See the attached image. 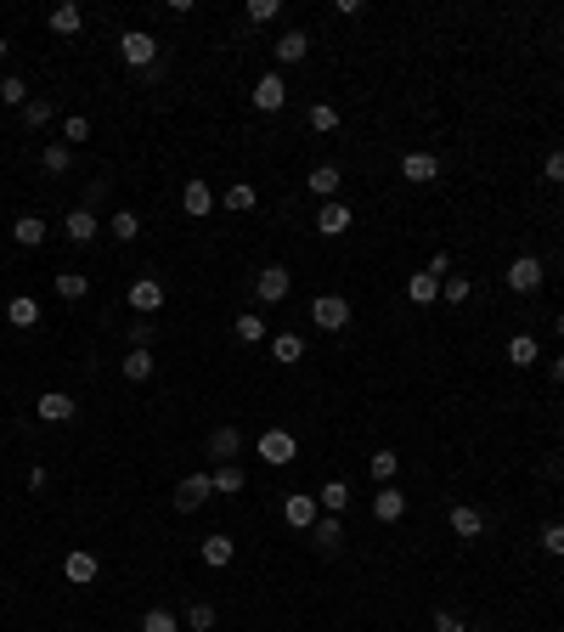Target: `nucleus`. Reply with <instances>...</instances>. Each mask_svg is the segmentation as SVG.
Returning a JSON list of instances; mask_svg holds the SVG:
<instances>
[{
    "label": "nucleus",
    "mask_w": 564,
    "mask_h": 632,
    "mask_svg": "<svg viewBox=\"0 0 564 632\" xmlns=\"http://www.w3.org/2000/svg\"><path fill=\"white\" fill-rule=\"evenodd\" d=\"M260 457H266L271 469H288L299 457V441L288 435V429H266V435H260Z\"/></svg>",
    "instance_id": "5"
},
{
    "label": "nucleus",
    "mask_w": 564,
    "mask_h": 632,
    "mask_svg": "<svg viewBox=\"0 0 564 632\" xmlns=\"http://www.w3.org/2000/svg\"><path fill=\"white\" fill-rule=\"evenodd\" d=\"M559 441H564V424H559Z\"/></svg>",
    "instance_id": "54"
},
{
    "label": "nucleus",
    "mask_w": 564,
    "mask_h": 632,
    "mask_svg": "<svg viewBox=\"0 0 564 632\" xmlns=\"http://www.w3.org/2000/svg\"><path fill=\"white\" fill-rule=\"evenodd\" d=\"M339 542H344L339 514H322V519L311 526V548H316V553H339Z\"/></svg>",
    "instance_id": "18"
},
{
    "label": "nucleus",
    "mask_w": 564,
    "mask_h": 632,
    "mask_svg": "<svg viewBox=\"0 0 564 632\" xmlns=\"http://www.w3.org/2000/svg\"><path fill=\"white\" fill-rule=\"evenodd\" d=\"M57 294H63V300H85L90 294V277L85 271H57Z\"/></svg>",
    "instance_id": "36"
},
{
    "label": "nucleus",
    "mask_w": 564,
    "mask_h": 632,
    "mask_svg": "<svg viewBox=\"0 0 564 632\" xmlns=\"http://www.w3.org/2000/svg\"><path fill=\"white\" fill-rule=\"evenodd\" d=\"M119 57H125L130 68H152V57H158V40H152L147 28H125V35H119Z\"/></svg>",
    "instance_id": "4"
},
{
    "label": "nucleus",
    "mask_w": 564,
    "mask_h": 632,
    "mask_svg": "<svg viewBox=\"0 0 564 632\" xmlns=\"http://www.w3.org/2000/svg\"><path fill=\"white\" fill-rule=\"evenodd\" d=\"M209 491H215V480H209V474H187V480L175 486V508H181V514H197V508L209 503Z\"/></svg>",
    "instance_id": "6"
},
{
    "label": "nucleus",
    "mask_w": 564,
    "mask_h": 632,
    "mask_svg": "<svg viewBox=\"0 0 564 632\" xmlns=\"http://www.w3.org/2000/svg\"><path fill=\"white\" fill-rule=\"evenodd\" d=\"M542 553H553V559H564V519H553V526H542Z\"/></svg>",
    "instance_id": "43"
},
{
    "label": "nucleus",
    "mask_w": 564,
    "mask_h": 632,
    "mask_svg": "<svg viewBox=\"0 0 564 632\" xmlns=\"http://www.w3.org/2000/svg\"><path fill=\"white\" fill-rule=\"evenodd\" d=\"M0 57H6V35H0Z\"/></svg>",
    "instance_id": "53"
},
{
    "label": "nucleus",
    "mask_w": 564,
    "mask_h": 632,
    "mask_svg": "<svg viewBox=\"0 0 564 632\" xmlns=\"http://www.w3.org/2000/svg\"><path fill=\"white\" fill-rule=\"evenodd\" d=\"M63 576L73 581V588H90V581H97V576H102V565H97V553H90V548H73V553H68V559H63Z\"/></svg>",
    "instance_id": "9"
},
{
    "label": "nucleus",
    "mask_w": 564,
    "mask_h": 632,
    "mask_svg": "<svg viewBox=\"0 0 564 632\" xmlns=\"http://www.w3.org/2000/svg\"><path fill=\"white\" fill-rule=\"evenodd\" d=\"M271 356H277L282 367H294V362L305 356V339H299V333H277V339H271Z\"/></svg>",
    "instance_id": "29"
},
{
    "label": "nucleus",
    "mask_w": 564,
    "mask_h": 632,
    "mask_svg": "<svg viewBox=\"0 0 564 632\" xmlns=\"http://www.w3.org/2000/svg\"><path fill=\"white\" fill-rule=\"evenodd\" d=\"M468 294H475V283H468V277H446V283H440V300H446V305H463Z\"/></svg>",
    "instance_id": "39"
},
{
    "label": "nucleus",
    "mask_w": 564,
    "mask_h": 632,
    "mask_svg": "<svg viewBox=\"0 0 564 632\" xmlns=\"http://www.w3.org/2000/svg\"><path fill=\"white\" fill-rule=\"evenodd\" d=\"M350 226H356V215H350L339 198H328V204L316 209V232H322V238H344Z\"/></svg>",
    "instance_id": "7"
},
{
    "label": "nucleus",
    "mask_w": 564,
    "mask_h": 632,
    "mask_svg": "<svg viewBox=\"0 0 564 632\" xmlns=\"http://www.w3.org/2000/svg\"><path fill=\"white\" fill-rule=\"evenodd\" d=\"M12 238H18L23 249H40V243H45V221H40V215H23V221L12 226Z\"/></svg>",
    "instance_id": "30"
},
{
    "label": "nucleus",
    "mask_w": 564,
    "mask_h": 632,
    "mask_svg": "<svg viewBox=\"0 0 564 632\" xmlns=\"http://www.w3.org/2000/svg\"><path fill=\"white\" fill-rule=\"evenodd\" d=\"M401 176L413 181V187H429V181H440V159H435V152H406Z\"/></svg>",
    "instance_id": "11"
},
{
    "label": "nucleus",
    "mask_w": 564,
    "mask_h": 632,
    "mask_svg": "<svg viewBox=\"0 0 564 632\" xmlns=\"http://www.w3.org/2000/svg\"><path fill=\"white\" fill-rule=\"evenodd\" d=\"M187 627H192V632H209V627H215V605H204V598H197V605L187 610Z\"/></svg>",
    "instance_id": "45"
},
{
    "label": "nucleus",
    "mask_w": 564,
    "mask_h": 632,
    "mask_svg": "<svg viewBox=\"0 0 564 632\" xmlns=\"http://www.w3.org/2000/svg\"><path fill=\"white\" fill-rule=\"evenodd\" d=\"M23 125H51V102H45V97H28V107H23Z\"/></svg>",
    "instance_id": "42"
},
{
    "label": "nucleus",
    "mask_w": 564,
    "mask_h": 632,
    "mask_svg": "<svg viewBox=\"0 0 564 632\" xmlns=\"http://www.w3.org/2000/svg\"><path fill=\"white\" fill-rule=\"evenodd\" d=\"M553 384H564V356H553Z\"/></svg>",
    "instance_id": "51"
},
{
    "label": "nucleus",
    "mask_w": 564,
    "mask_h": 632,
    "mask_svg": "<svg viewBox=\"0 0 564 632\" xmlns=\"http://www.w3.org/2000/svg\"><path fill=\"white\" fill-rule=\"evenodd\" d=\"M237 339H243V345H260V339H266V316H237Z\"/></svg>",
    "instance_id": "44"
},
{
    "label": "nucleus",
    "mask_w": 564,
    "mask_h": 632,
    "mask_svg": "<svg viewBox=\"0 0 564 632\" xmlns=\"http://www.w3.org/2000/svg\"><path fill=\"white\" fill-rule=\"evenodd\" d=\"M271 51H277L282 68H288V63H305V57H311V35H305V28H288V35L271 45Z\"/></svg>",
    "instance_id": "19"
},
{
    "label": "nucleus",
    "mask_w": 564,
    "mask_h": 632,
    "mask_svg": "<svg viewBox=\"0 0 564 632\" xmlns=\"http://www.w3.org/2000/svg\"><path fill=\"white\" fill-rule=\"evenodd\" d=\"M181 209H187L192 221H204V215L215 209V192H209V181H187V187H181Z\"/></svg>",
    "instance_id": "20"
},
{
    "label": "nucleus",
    "mask_w": 564,
    "mask_h": 632,
    "mask_svg": "<svg viewBox=\"0 0 564 632\" xmlns=\"http://www.w3.org/2000/svg\"><path fill=\"white\" fill-rule=\"evenodd\" d=\"M277 0H249V23H271V18H277Z\"/></svg>",
    "instance_id": "48"
},
{
    "label": "nucleus",
    "mask_w": 564,
    "mask_h": 632,
    "mask_svg": "<svg viewBox=\"0 0 564 632\" xmlns=\"http://www.w3.org/2000/svg\"><path fill=\"white\" fill-rule=\"evenodd\" d=\"M305 119H311V130H339V107H333V102H311V113H305Z\"/></svg>",
    "instance_id": "37"
},
{
    "label": "nucleus",
    "mask_w": 564,
    "mask_h": 632,
    "mask_svg": "<svg viewBox=\"0 0 564 632\" xmlns=\"http://www.w3.org/2000/svg\"><path fill=\"white\" fill-rule=\"evenodd\" d=\"M232 553H237V542H232L226 531L204 536V565H209V570H226V565H232Z\"/></svg>",
    "instance_id": "22"
},
{
    "label": "nucleus",
    "mask_w": 564,
    "mask_h": 632,
    "mask_svg": "<svg viewBox=\"0 0 564 632\" xmlns=\"http://www.w3.org/2000/svg\"><path fill=\"white\" fill-rule=\"evenodd\" d=\"M6 322H12V328H35V322H40V305L28 300V294H18V300L6 305Z\"/></svg>",
    "instance_id": "31"
},
{
    "label": "nucleus",
    "mask_w": 564,
    "mask_h": 632,
    "mask_svg": "<svg viewBox=\"0 0 564 632\" xmlns=\"http://www.w3.org/2000/svg\"><path fill=\"white\" fill-rule=\"evenodd\" d=\"M367 469H373V480H378V486H395V469H401V452H373V457H367Z\"/></svg>",
    "instance_id": "33"
},
{
    "label": "nucleus",
    "mask_w": 564,
    "mask_h": 632,
    "mask_svg": "<svg viewBox=\"0 0 564 632\" xmlns=\"http://www.w3.org/2000/svg\"><path fill=\"white\" fill-rule=\"evenodd\" d=\"M542 176H547V181H564V147H553V152L542 159Z\"/></svg>",
    "instance_id": "49"
},
{
    "label": "nucleus",
    "mask_w": 564,
    "mask_h": 632,
    "mask_svg": "<svg viewBox=\"0 0 564 632\" xmlns=\"http://www.w3.org/2000/svg\"><path fill=\"white\" fill-rule=\"evenodd\" d=\"M63 142H68V147L90 142V119H85V113H68V119H63Z\"/></svg>",
    "instance_id": "38"
},
{
    "label": "nucleus",
    "mask_w": 564,
    "mask_h": 632,
    "mask_svg": "<svg viewBox=\"0 0 564 632\" xmlns=\"http://www.w3.org/2000/svg\"><path fill=\"white\" fill-rule=\"evenodd\" d=\"M40 164L51 169V176H68V169H73V147L68 142H51V147L40 152Z\"/></svg>",
    "instance_id": "32"
},
{
    "label": "nucleus",
    "mask_w": 564,
    "mask_h": 632,
    "mask_svg": "<svg viewBox=\"0 0 564 632\" xmlns=\"http://www.w3.org/2000/svg\"><path fill=\"white\" fill-rule=\"evenodd\" d=\"M220 204H226V209H232V215H249L254 204H260V192H254V187H249V181H232V187H226V192H220Z\"/></svg>",
    "instance_id": "25"
},
{
    "label": "nucleus",
    "mask_w": 564,
    "mask_h": 632,
    "mask_svg": "<svg viewBox=\"0 0 564 632\" xmlns=\"http://www.w3.org/2000/svg\"><path fill=\"white\" fill-rule=\"evenodd\" d=\"M35 412H40L45 424H68V418H73V412H80V407H73V395H63V390H45V395L35 401Z\"/></svg>",
    "instance_id": "16"
},
{
    "label": "nucleus",
    "mask_w": 564,
    "mask_h": 632,
    "mask_svg": "<svg viewBox=\"0 0 564 632\" xmlns=\"http://www.w3.org/2000/svg\"><path fill=\"white\" fill-rule=\"evenodd\" d=\"M401 514H406V491H401V486H378V497H373V519L395 526Z\"/></svg>",
    "instance_id": "17"
},
{
    "label": "nucleus",
    "mask_w": 564,
    "mask_h": 632,
    "mask_svg": "<svg viewBox=\"0 0 564 632\" xmlns=\"http://www.w3.org/2000/svg\"><path fill=\"white\" fill-rule=\"evenodd\" d=\"M209 480H215V491H226V497H237V491H243V480H249V474H243V464H220L215 474H209Z\"/></svg>",
    "instance_id": "34"
},
{
    "label": "nucleus",
    "mask_w": 564,
    "mask_h": 632,
    "mask_svg": "<svg viewBox=\"0 0 564 632\" xmlns=\"http://www.w3.org/2000/svg\"><path fill=\"white\" fill-rule=\"evenodd\" d=\"M446 519H452V531L463 536V542H475V536L485 531V514H480L475 503H452V514H446Z\"/></svg>",
    "instance_id": "15"
},
{
    "label": "nucleus",
    "mask_w": 564,
    "mask_h": 632,
    "mask_svg": "<svg viewBox=\"0 0 564 632\" xmlns=\"http://www.w3.org/2000/svg\"><path fill=\"white\" fill-rule=\"evenodd\" d=\"M406 300H413V305H435L440 300V277L435 271H413V277H406Z\"/></svg>",
    "instance_id": "21"
},
{
    "label": "nucleus",
    "mask_w": 564,
    "mask_h": 632,
    "mask_svg": "<svg viewBox=\"0 0 564 632\" xmlns=\"http://www.w3.org/2000/svg\"><path fill=\"white\" fill-rule=\"evenodd\" d=\"M282 102H288L282 74H260V80H254V107H260V113H277Z\"/></svg>",
    "instance_id": "12"
},
{
    "label": "nucleus",
    "mask_w": 564,
    "mask_h": 632,
    "mask_svg": "<svg viewBox=\"0 0 564 632\" xmlns=\"http://www.w3.org/2000/svg\"><path fill=\"white\" fill-rule=\"evenodd\" d=\"M508 362H514V367H537V362H542V345H537L530 333H514V339H508Z\"/></svg>",
    "instance_id": "26"
},
{
    "label": "nucleus",
    "mask_w": 564,
    "mask_h": 632,
    "mask_svg": "<svg viewBox=\"0 0 564 632\" xmlns=\"http://www.w3.org/2000/svg\"><path fill=\"white\" fill-rule=\"evenodd\" d=\"M311 322H316L322 333H344V328H350V300H344V294H316V300H311Z\"/></svg>",
    "instance_id": "1"
},
{
    "label": "nucleus",
    "mask_w": 564,
    "mask_h": 632,
    "mask_svg": "<svg viewBox=\"0 0 564 632\" xmlns=\"http://www.w3.org/2000/svg\"><path fill=\"white\" fill-rule=\"evenodd\" d=\"M119 367H125V378H130V384H147V378H152V350H130V356L119 362Z\"/></svg>",
    "instance_id": "35"
},
{
    "label": "nucleus",
    "mask_w": 564,
    "mask_h": 632,
    "mask_svg": "<svg viewBox=\"0 0 564 632\" xmlns=\"http://www.w3.org/2000/svg\"><path fill=\"white\" fill-rule=\"evenodd\" d=\"M435 632H468L463 627V615H457V610H435V621H429Z\"/></svg>",
    "instance_id": "47"
},
{
    "label": "nucleus",
    "mask_w": 564,
    "mask_h": 632,
    "mask_svg": "<svg viewBox=\"0 0 564 632\" xmlns=\"http://www.w3.org/2000/svg\"><path fill=\"white\" fill-rule=\"evenodd\" d=\"M108 232H113L119 243H135V238H142V215H135V209H119L113 221H108Z\"/></svg>",
    "instance_id": "28"
},
{
    "label": "nucleus",
    "mask_w": 564,
    "mask_h": 632,
    "mask_svg": "<svg viewBox=\"0 0 564 632\" xmlns=\"http://www.w3.org/2000/svg\"><path fill=\"white\" fill-rule=\"evenodd\" d=\"M339 181H344V176H339V169H333V164H316L311 176H305V187H311V192H316V198H322V204H328V198L339 192Z\"/></svg>",
    "instance_id": "24"
},
{
    "label": "nucleus",
    "mask_w": 564,
    "mask_h": 632,
    "mask_svg": "<svg viewBox=\"0 0 564 632\" xmlns=\"http://www.w3.org/2000/svg\"><path fill=\"white\" fill-rule=\"evenodd\" d=\"M237 452H243V435H237V424H220V429H209V457H215V469H220V464H237Z\"/></svg>",
    "instance_id": "8"
},
{
    "label": "nucleus",
    "mask_w": 564,
    "mask_h": 632,
    "mask_svg": "<svg viewBox=\"0 0 564 632\" xmlns=\"http://www.w3.org/2000/svg\"><path fill=\"white\" fill-rule=\"evenodd\" d=\"M282 519H288L294 531H311L316 519H322V503H316V497H288V503H282Z\"/></svg>",
    "instance_id": "14"
},
{
    "label": "nucleus",
    "mask_w": 564,
    "mask_h": 632,
    "mask_svg": "<svg viewBox=\"0 0 564 632\" xmlns=\"http://www.w3.org/2000/svg\"><path fill=\"white\" fill-rule=\"evenodd\" d=\"M542 277H547V266H542L537 254H514L508 260V288H514V294H537Z\"/></svg>",
    "instance_id": "3"
},
{
    "label": "nucleus",
    "mask_w": 564,
    "mask_h": 632,
    "mask_svg": "<svg viewBox=\"0 0 564 632\" xmlns=\"http://www.w3.org/2000/svg\"><path fill=\"white\" fill-rule=\"evenodd\" d=\"M45 23H51V35H80V28H85V12L73 6V0H63V6H51V18H45Z\"/></svg>",
    "instance_id": "23"
},
{
    "label": "nucleus",
    "mask_w": 564,
    "mask_h": 632,
    "mask_svg": "<svg viewBox=\"0 0 564 632\" xmlns=\"http://www.w3.org/2000/svg\"><path fill=\"white\" fill-rule=\"evenodd\" d=\"M316 503H322V514H344V508H350V486L344 480H328L322 491H316Z\"/></svg>",
    "instance_id": "27"
},
{
    "label": "nucleus",
    "mask_w": 564,
    "mask_h": 632,
    "mask_svg": "<svg viewBox=\"0 0 564 632\" xmlns=\"http://www.w3.org/2000/svg\"><path fill=\"white\" fill-rule=\"evenodd\" d=\"M0 102H6V107H28V85L18 80V74H12V80H0Z\"/></svg>",
    "instance_id": "40"
},
{
    "label": "nucleus",
    "mask_w": 564,
    "mask_h": 632,
    "mask_svg": "<svg viewBox=\"0 0 564 632\" xmlns=\"http://www.w3.org/2000/svg\"><path fill=\"white\" fill-rule=\"evenodd\" d=\"M423 271H435L440 283H446V277H452V254H446V249H435V254H429V266H423Z\"/></svg>",
    "instance_id": "50"
},
{
    "label": "nucleus",
    "mask_w": 564,
    "mask_h": 632,
    "mask_svg": "<svg viewBox=\"0 0 564 632\" xmlns=\"http://www.w3.org/2000/svg\"><path fill=\"white\" fill-rule=\"evenodd\" d=\"M142 632H181V621H175L170 610H147L142 615Z\"/></svg>",
    "instance_id": "41"
},
{
    "label": "nucleus",
    "mask_w": 564,
    "mask_h": 632,
    "mask_svg": "<svg viewBox=\"0 0 564 632\" xmlns=\"http://www.w3.org/2000/svg\"><path fill=\"white\" fill-rule=\"evenodd\" d=\"M158 305H164V283H158V277H135V283H130V311L152 316Z\"/></svg>",
    "instance_id": "10"
},
{
    "label": "nucleus",
    "mask_w": 564,
    "mask_h": 632,
    "mask_svg": "<svg viewBox=\"0 0 564 632\" xmlns=\"http://www.w3.org/2000/svg\"><path fill=\"white\" fill-rule=\"evenodd\" d=\"M553 328H559V333H564V311H559V316H553Z\"/></svg>",
    "instance_id": "52"
},
{
    "label": "nucleus",
    "mask_w": 564,
    "mask_h": 632,
    "mask_svg": "<svg viewBox=\"0 0 564 632\" xmlns=\"http://www.w3.org/2000/svg\"><path fill=\"white\" fill-rule=\"evenodd\" d=\"M63 232H68V243H97V238H102V221H97V209H68Z\"/></svg>",
    "instance_id": "13"
},
{
    "label": "nucleus",
    "mask_w": 564,
    "mask_h": 632,
    "mask_svg": "<svg viewBox=\"0 0 564 632\" xmlns=\"http://www.w3.org/2000/svg\"><path fill=\"white\" fill-rule=\"evenodd\" d=\"M288 288H294V271L288 266H260V277H254V300L260 305H282Z\"/></svg>",
    "instance_id": "2"
},
{
    "label": "nucleus",
    "mask_w": 564,
    "mask_h": 632,
    "mask_svg": "<svg viewBox=\"0 0 564 632\" xmlns=\"http://www.w3.org/2000/svg\"><path fill=\"white\" fill-rule=\"evenodd\" d=\"M152 345V316H135L130 322V350H147Z\"/></svg>",
    "instance_id": "46"
}]
</instances>
